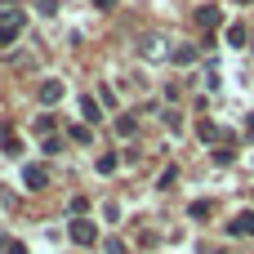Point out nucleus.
Listing matches in <instances>:
<instances>
[{"instance_id":"nucleus-1","label":"nucleus","mask_w":254,"mask_h":254,"mask_svg":"<svg viewBox=\"0 0 254 254\" xmlns=\"http://www.w3.org/2000/svg\"><path fill=\"white\" fill-rule=\"evenodd\" d=\"M22 27H27V13L22 9H0V45H13Z\"/></svg>"},{"instance_id":"nucleus-2","label":"nucleus","mask_w":254,"mask_h":254,"mask_svg":"<svg viewBox=\"0 0 254 254\" xmlns=\"http://www.w3.org/2000/svg\"><path fill=\"white\" fill-rule=\"evenodd\" d=\"M71 241H76V246H94V241H98V228H94L89 219H71Z\"/></svg>"},{"instance_id":"nucleus-3","label":"nucleus","mask_w":254,"mask_h":254,"mask_svg":"<svg viewBox=\"0 0 254 254\" xmlns=\"http://www.w3.org/2000/svg\"><path fill=\"white\" fill-rule=\"evenodd\" d=\"M22 183L31 192H40V188H49V170L45 165H22Z\"/></svg>"},{"instance_id":"nucleus-4","label":"nucleus","mask_w":254,"mask_h":254,"mask_svg":"<svg viewBox=\"0 0 254 254\" xmlns=\"http://www.w3.org/2000/svg\"><path fill=\"white\" fill-rule=\"evenodd\" d=\"M228 232H232V237H254V210H246V214H237V219L228 223Z\"/></svg>"},{"instance_id":"nucleus-5","label":"nucleus","mask_w":254,"mask_h":254,"mask_svg":"<svg viewBox=\"0 0 254 254\" xmlns=\"http://www.w3.org/2000/svg\"><path fill=\"white\" fill-rule=\"evenodd\" d=\"M40 103H45V107L63 103V80H45V85H40Z\"/></svg>"},{"instance_id":"nucleus-6","label":"nucleus","mask_w":254,"mask_h":254,"mask_svg":"<svg viewBox=\"0 0 254 254\" xmlns=\"http://www.w3.org/2000/svg\"><path fill=\"white\" fill-rule=\"evenodd\" d=\"M196 22H201V27H205V31H214V27H219V22H223V13H219V9H214V4H205V9H196Z\"/></svg>"},{"instance_id":"nucleus-7","label":"nucleus","mask_w":254,"mask_h":254,"mask_svg":"<svg viewBox=\"0 0 254 254\" xmlns=\"http://www.w3.org/2000/svg\"><path fill=\"white\" fill-rule=\"evenodd\" d=\"M196 54H201L196 45H179V49L170 54V63H179V67H188V63H196Z\"/></svg>"},{"instance_id":"nucleus-8","label":"nucleus","mask_w":254,"mask_h":254,"mask_svg":"<svg viewBox=\"0 0 254 254\" xmlns=\"http://www.w3.org/2000/svg\"><path fill=\"white\" fill-rule=\"evenodd\" d=\"M196 134H201V143H219V138H223V129H219L214 121H196Z\"/></svg>"},{"instance_id":"nucleus-9","label":"nucleus","mask_w":254,"mask_h":254,"mask_svg":"<svg viewBox=\"0 0 254 254\" xmlns=\"http://www.w3.org/2000/svg\"><path fill=\"white\" fill-rule=\"evenodd\" d=\"M250 40H254V36L241 27V22H232V27H228V45H232V49H241V45H250Z\"/></svg>"},{"instance_id":"nucleus-10","label":"nucleus","mask_w":254,"mask_h":254,"mask_svg":"<svg viewBox=\"0 0 254 254\" xmlns=\"http://www.w3.org/2000/svg\"><path fill=\"white\" fill-rule=\"evenodd\" d=\"M80 116H85V121L94 125V121L103 116V112H98V98H80Z\"/></svg>"},{"instance_id":"nucleus-11","label":"nucleus","mask_w":254,"mask_h":254,"mask_svg":"<svg viewBox=\"0 0 254 254\" xmlns=\"http://www.w3.org/2000/svg\"><path fill=\"white\" fill-rule=\"evenodd\" d=\"M0 254H27V246L13 241V237H0Z\"/></svg>"},{"instance_id":"nucleus-12","label":"nucleus","mask_w":254,"mask_h":254,"mask_svg":"<svg viewBox=\"0 0 254 254\" xmlns=\"http://www.w3.org/2000/svg\"><path fill=\"white\" fill-rule=\"evenodd\" d=\"M54 125H58L54 116H40V121H36V134H40V138H54Z\"/></svg>"},{"instance_id":"nucleus-13","label":"nucleus","mask_w":254,"mask_h":254,"mask_svg":"<svg viewBox=\"0 0 254 254\" xmlns=\"http://www.w3.org/2000/svg\"><path fill=\"white\" fill-rule=\"evenodd\" d=\"M143 58H165V49H161V40H143Z\"/></svg>"},{"instance_id":"nucleus-14","label":"nucleus","mask_w":254,"mask_h":254,"mask_svg":"<svg viewBox=\"0 0 254 254\" xmlns=\"http://www.w3.org/2000/svg\"><path fill=\"white\" fill-rule=\"evenodd\" d=\"M116 134L129 138V134H134V116H116Z\"/></svg>"},{"instance_id":"nucleus-15","label":"nucleus","mask_w":254,"mask_h":254,"mask_svg":"<svg viewBox=\"0 0 254 254\" xmlns=\"http://www.w3.org/2000/svg\"><path fill=\"white\" fill-rule=\"evenodd\" d=\"M188 214H192V219H210V201H192Z\"/></svg>"},{"instance_id":"nucleus-16","label":"nucleus","mask_w":254,"mask_h":254,"mask_svg":"<svg viewBox=\"0 0 254 254\" xmlns=\"http://www.w3.org/2000/svg\"><path fill=\"white\" fill-rule=\"evenodd\" d=\"M232 156H237V152H232V147H228V143H223V147H219V152H214V161H219V165H232Z\"/></svg>"},{"instance_id":"nucleus-17","label":"nucleus","mask_w":254,"mask_h":254,"mask_svg":"<svg viewBox=\"0 0 254 254\" xmlns=\"http://www.w3.org/2000/svg\"><path fill=\"white\" fill-rule=\"evenodd\" d=\"M112 170H116V156H112V152H107V156H98V174H112Z\"/></svg>"},{"instance_id":"nucleus-18","label":"nucleus","mask_w":254,"mask_h":254,"mask_svg":"<svg viewBox=\"0 0 254 254\" xmlns=\"http://www.w3.org/2000/svg\"><path fill=\"white\" fill-rule=\"evenodd\" d=\"M71 138L76 143H89V125H71Z\"/></svg>"},{"instance_id":"nucleus-19","label":"nucleus","mask_w":254,"mask_h":254,"mask_svg":"<svg viewBox=\"0 0 254 254\" xmlns=\"http://www.w3.org/2000/svg\"><path fill=\"white\" fill-rule=\"evenodd\" d=\"M174 179H179V170H174V165H170V170H165V174H161V188H165V192H170V188H174Z\"/></svg>"},{"instance_id":"nucleus-20","label":"nucleus","mask_w":254,"mask_h":254,"mask_svg":"<svg viewBox=\"0 0 254 254\" xmlns=\"http://www.w3.org/2000/svg\"><path fill=\"white\" fill-rule=\"evenodd\" d=\"M40 13H58V0H40Z\"/></svg>"},{"instance_id":"nucleus-21","label":"nucleus","mask_w":254,"mask_h":254,"mask_svg":"<svg viewBox=\"0 0 254 254\" xmlns=\"http://www.w3.org/2000/svg\"><path fill=\"white\" fill-rule=\"evenodd\" d=\"M112 4H116V0H94V9H112Z\"/></svg>"},{"instance_id":"nucleus-22","label":"nucleus","mask_w":254,"mask_h":254,"mask_svg":"<svg viewBox=\"0 0 254 254\" xmlns=\"http://www.w3.org/2000/svg\"><path fill=\"white\" fill-rule=\"evenodd\" d=\"M250 129H254V112H250Z\"/></svg>"},{"instance_id":"nucleus-23","label":"nucleus","mask_w":254,"mask_h":254,"mask_svg":"<svg viewBox=\"0 0 254 254\" xmlns=\"http://www.w3.org/2000/svg\"><path fill=\"white\" fill-rule=\"evenodd\" d=\"M237 4H250V0H237Z\"/></svg>"}]
</instances>
